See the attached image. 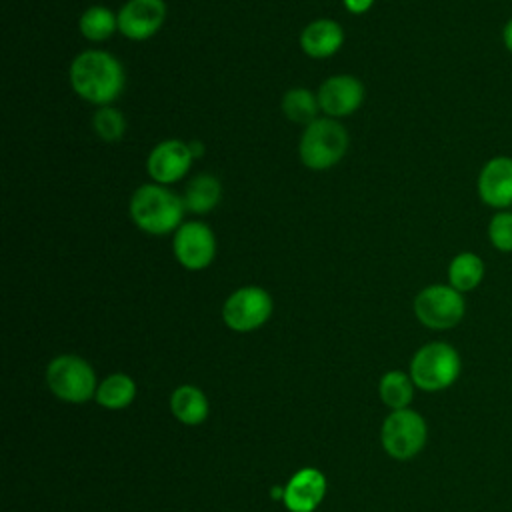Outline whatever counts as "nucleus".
<instances>
[{"label":"nucleus","mask_w":512,"mask_h":512,"mask_svg":"<svg viewBox=\"0 0 512 512\" xmlns=\"http://www.w3.org/2000/svg\"><path fill=\"white\" fill-rule=\"evenodd\" d=\"M136 386L134 380L126 374L108 376L96 390V400L106 408H124L134 400Z\"/></svg>","instance_id":"nucleus-22"},{"label":"nucleus","mask_w":512,"mask_h":512,"mask_svg":"<svg viewBox=\"0 0 512 512\" xmlns=\"http://www.w3.org/2000/svg\"><path fill=\"white\" fill-rule=\"evenodd\" d=\"M426 434V422L416 410H394L382 424V446L392 458L408 460L424 448Z\"/></svg>","instance_id":"nucleus-7"},{"label":"nucleus","mask_w":512,"mask_h":512,"mask_svg":"<svg viewBox=\"0 0 512 512\" xmlns=\"http://www.w3.org/2000/svg\"><path fill=\"white\" fill-rule=\"evenodd\" d=\"M92 128L104 142H118L126 132V120L118 108L100 106L92 116Z\"/></svg>","instance_id":"nucleus-23"},{"label":"nucleus","mask_w":512,"mask_h":512,"mask_svg":"<svg viewBox=\"0 0 512 512\" xmlns=\"http://www.w3.org/2000/svg\"><path fill=\"white\" fill-rule=\"evenodd\" d=\"M344 42V30L336 20L318 18L304 26L300 32V48L310 58H330L340 50Z\"/></svg>","instance_id":"nucleus-15"},{"label":"nucleus","mask_w":512,"mask_h":512,"mask_svg":"<svg viewBox=\"0 0 512 512\" xmlns=\"http://www.w3.org/2000/svg\"><path fill=\"white\" fill-rule=\"evenodd\" d=\"M192 160L194 156H192L190 144L170 138V140H162L150 150L146 168L150 178L156 184L166 186L182 180L188 174Z\"/></svg>","instance_id":"nucleus-10"},{"label":"nucleus","mask_w":512,"mask_h":512,"mask_svg":"<svg viewBox=\"0 0 512 512\" xmlns=\"http://www.w3.org/2000/svg\"><path fill=\"white\" fill-rule=\"evenodd\" d=\"M484 260L474 252H460L448 264V284L458 292H472L484 280Z\"/></svg>","instance_id":"nucleus-16"},{"label":"nucleus","mask_w":512,"mask_h":512,"mask_svg":"<svg viewBox=\"0 0 512 512\" xmlns=\"http://www.w3.org/2000/svg\"><path fill=\"white\" fill-rule=\"evenodd\" d=\"M320 110L328 118H342L356 112L364 102V86L350 74H336L326 78L318 92Z\"/></svg>","instance_id":"nucleus-12"},{"label":"nucleus","mask_w":512,"mask_h":512,"mask_svg":"<svg viewBox=\"0 0 512 512\" xmlns=\"http://www.w3.org/2000/svg\"><path fill=\"white\" fill-rule=\"evenodd\" d=\"M462 370L460 354L448 342H428L412 356L410 378L414 386L426 392H438L452 386Z\"/></svg>","instance_id":"nucleus-4"},{"label":"nucleus","mask_w":512,"mask_h":512,"mask_svg":"<svg viewBox=\"0 0 512 512\" xmlns=\"http://www.w3.org/2000/svg\"><path fill=\"white\" fill-rule=\"evenodd\" d=\"M320 110L318 96L306 88H292L282 96V112L296 124H310Z\"/></svg>","instance_id":"nucleus-20"},{"label":"nucleus","mask_w":512,"mask_h":512,"mask_svg":"<svg viewBox=\"0 0 512 512\" xmlns=\"http://www.w3.org/2000/svg\"><path fill=\"white\" fill-rule=\"evenodd\" d=\"M124 68L106 50H84L70 64L72 90L86 102L110 106L124 90Z\"/></svg>","instance_id":"nucleus-1"},{"label":"nucleus","mask_w":512,"mask_h":512,"mask_svg":"<svg viewBox=\"0 0 512 512\" xmlns=\"http://www.w3.org/2000/svg\"><path fill=\"white\" fill-rule=\"evenodd\" d=\"M476 188L486 206L494 210H506L512 206V156L490 158L480 168Z\"/></svg>","instance_id":"nucleus-13"},{"label":"nucleus","mask_w":512,"mask_h":512,"mask_svg":"<svg viewBox=\"0 0 512 512\" xmlns=\"http://www.w3.org/2000/svg\"><path fill=\"white\" fill-rule=\"evenodd\" d=\"M348 150V132L336 118H316L304 126L298 142L300 162L310 170H328Z\"/></svg>","instance_id":"nucleus-3"},{"label":"nucleus","mask_w":512,"mask_h":512,"mask_svg":"<svg viewBox=\"0 0 512 512\" xmlns=\"http://www.w3.org/2000/svg\"><path fill=\"white\" fill-rule=\"evenodd\" d=\"M326 480L316 468H304L292 476L284 488V504L292 512H312L324 498Z\"/></svg>","instance_id":"nucleus-14"},{"label":"nucleus","mask_w":512,"mask_h":512,"mask_svg":"<svg viewBox=\"0 0 512 512\" xmlns=\"http://www.w3.org/2000/svg\"><path fill=\"white\" fill-rule=\"evenodd\" d=\"M78 30L90 42H104L118 30V16L106 6H90L82 12Z\"/></svg>","instance_id":"nucleus-19"},{"label":"nucleus","mask_w":512,"mask_h":512,"mask_svg":"<svg viewBox=\"0 0 512 512\" xmlns=\"http://www.w3.org/2000/svg\"><path fill=\"white\" fill-rule=\"evenodd\" d=\"M272 314V298L260 286H244L232 292L224 306L222 318L228 328L236 332H250L260 328Z\"/></svg>","instance_id":"nucleus-8"},{"label":"nucleus","mask_w":512,"mask_h":512,"mask_svg":"<svg viewBox=\"0 0 512 512\" xmlns=\"http://www.w3.org/2000/svg\"><path fill=\"white\" fill-rule=\"evenodd\" d=\"M222 196V186L220 180L212 174H196L184 190V206L186 210L194 212V214H204L210 212Z\"/></svg>","instance_id":"nucleus-17"},{"label":"nucleus","mask_w":512,"mask_h":512,"mask_svg":"<svg viewBox=\"0 0 512 512\" xmlns=\"http://www.w3.org/2000/svg\"><path fill=\"white\" fill-rule=\"evenodd\" d=\"M466 312L462 292L450 284H432L422 288L414 298L416 318L432 330H448L460 324Z\"/></svg>","instance_id":"nucleus-5"},{"label":"nucleus","mask_w":512,"mask_h":512,"mask_svg":"<svg viewBox=\"0 0 512 512\" xmlns=\"http://www.w3.org/2000/svg\"><path fill=\"white\" fill-rule=\"evenodd\" d=\"M172 250L176 260L192 272L204 270L216 256V238L208 224L190 220L180 224L172 238Z\"/></svg>","instance_id":"nucleus-9"},{"label":"nucleus","mask_w":512,"mask_h":512,"mask_svg":"<svg viewBox=\"0 0 512 512\" xmlns=\"http://www.w3.org/2000/svg\"><path fill=\"white\" fill-rule=\"evenodd\" d=\"M502 42H504V48L512 54V18L502 28Z\"/></svg>","instance_id":"nucleus-26"},{"label":"nucleus","mask_w":512,"mask_h":512,"mask_svg":"<svg viewBox=\"0 0 512 512\" xmlns=\"http://www.w3.org/2000/svg\"><path fill=\"white\" fill-rule=\"evenodd\" d=\"M344 2V8L350 12V14H364L372 8L374 0H342Z\"/></svg>","instance_id":"nucleus-25"},{"label":"nucleus","mask_w":512,"mask_h":512,"mask_svg":"<svg viewBox=\"0 0 512 512\" xmlns=\"http://www.w3.org/2000/svg\"><path fill=\"white\" fill-rule=\"evenodd\" d=\"M490 244L504 254L512 252V212L498 210L488 222Z\"/></svg>","instance_id":"nucleus-24"},{"label":"nucleus","mask_w":512,"mask_h":512,"mask_svg":"<svg viewBox=\"0 0 512 512\" xmlns=\"http://www.w3.org/2000/svg\"><path fill=\"white\" fill-rule=\"evenodd\" d=\"M184 200L162 184H142L134 190L128 212L132 222L150 236L176 232L184 216Z\"/></svg>","instance_id":"nucleus-2"},{"label":"nucleus","mask_w":512,"mask_h":512,"mask_svg":"<svg viewBox=\"0 0 512 512\" xmlns=\"http://www.w3.org/2000/svg\"><path fill=\"white\" fill-rule=\"evenodd\" d=\"M172 414L184 424H200L208 416V400L194 386H180L170 398Z\"/></svg>","instance_id":"nucleus-18"},{"label":"nucleus","mask_w":512,"mask_h":512,"mask_svg":"<svg viewBox=\"0 0 512 512\" xmlns=\"http://www.w3.org/2000/svg\"><path fill=\"white\" fill-rule=\"evenodd\" d=\"M414 396V382L408 374L392 370L382 376L380 380V398L386 406L394 410L408 408Z\"/></svg>","instance_id":"nucleus-21"},{"label":"nucleus","mask_w":512,"mask_h":512,"mask_svg":"<svg viewBox=\"0 0 512 512\" xmlns=\"http://www.w3.org/2000/svg\"><path fill=\"white\" fill-rule=\"evenodd\" d=\"M118 30L122 36L134 42L154 36L166 18L164 0H128L118 10Z\"/></svg>","instance_id":"nucleus-11"},{"label":"nucleus","mask_w":512,"mask_h":512,"mask_svg":"<svg viewBox=\"0 0 512 512\" xmlns=\"http://www.w3.org/2000/svg\"><path fill=\"white\" fill-rule=\"evenodd\" d=\"M50 390L66 402H86L96 392V374L80 356H58L46 370Z\"/></svg>","instance_id":"nucleus-6"}]
</instances>
